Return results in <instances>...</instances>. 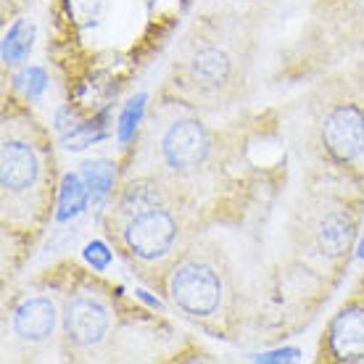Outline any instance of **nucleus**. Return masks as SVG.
<instances>
[{"label":"nucleus","instance_id":"1","mask_svg":"<svg viewBox=\"0 0 364 364\" xmlns=\"http://www.w3.org/2000/svg\"><path fill=\"white\" fill-rule=\"evenodd\" d=\"M111 243L151 285L198 240L196 191L156 172H135L114 193L106 217Z\"/></svg>","mask_w":364,"mask_h":364},{"label":"nucleus","instance_id":"2","mask_svg":"<svg viewBox=\"0 0 364 364\" xmlns=\"http://www.w3.org/2000/svg\"><path fill=\"white\" fill-rule=\"evenodd\" d=\"M58 169L48 129L18 100L3 109L0 127V219L16 235H40L53 211Z\"/></svg>","mask_w":364,"mask_h":364},{"label":"nucleus","instance_id":"3","mask_svg":"<svg viewBox=\"0 0 364 364\" xmlns=\"http://www.w3.org/2000/svg\"><path fill=\"white\" fill-rule=\"evenodd\" d=\"M217 159V137L200 111L185 100L164 98L154 109L135 154L137 172H156L196 188Z\"/></svg>","mask_w":364,"mask_h":364},{"label":"nucleus","instance_id":"4","mask_svg":"<svg viewBox=\"0 0 364 364\" xmlns=\"http://www.w3.org/2000/svg\"><path fill=\"white\" fill-rule=\"evenodd\" d=\"M182 317L214 336H230L235 325L237 291L228 259L211 240H196L169 267L159 285Z\"/></svg>","mask_w":364,"mask_h":364},{"label":"nucleus","instance_id":"5","mask_svg":"<svg viewBox=\"0 0 364 364\" xmlns=\"http://www.w3.org/2000/svg\"><path fill=\"white\" fill-rule=\"evenodd\" d=\"M346 169L343 174H325L322 182H311L301 209L299 232L304 248L333 264L348 259L362 222V188L346 180Z\"/></svg>","mask_w":364,"mask_h":364},{"label":"nucleus","instance_id":"6","mask_svg":"<svg viewBox=\"0 0 364 364\" xmlns=\"http://www.w3.org/2000/svg\"><path fill=\"white\" fill-rule=\"evenodd\" d=\"M246 82V61L240 58V46L219 37L193 40L174 66L172 98L185 100L198 111L230 106L240 95Z\"/></svg>","mask_w":364,"mask_h":364},{"label":"nucleus","instance_id":"7","mask_svg":"<svg viewBox=\"0 0 364 364\" xmlns=\"http://www.w3.org/2000/svg\"><path fill=\"white\" fill-rule=\"evenodd\" d=\"M122 325L106 282L80 277L61 293V348L69 359H95L114 343Z\"/></svg>","mask_w":364,"mask_h":364},{"label":"nucleus","instance_id":"8","mask_svg":"<svg viewBox=\"0 0 364 364\" xmlns=\"http://www.w3.org/2000/svg\"><path fill=\"white\" fill-rule=\"evenodd\" d=\"M317 140L328 164L354 166L364 156V103L348 82L338 85L319 109Z\"/></svg>","mask_w":364,"mask_h":364},{"label":"nucleus","instance_id":"9","mask_svg":"<svg viewBox=\"0 0 364 364\" xmlns=\"http://www.w3.org/2000/svg\"><path fill=\"white\" fill-rule=\"evenodd\" d=\"M9 333L24 351H43L61 341V296L53 291H32L11 306Z\"/></svg>","mask_w":364,"mask_h":364},{"label":"nucleus","instance_id":"10","mask_svg":"<svg viewBox=\"0 0 364 364\" xmlns=\"http://www.w3.org/2000/svg\"><path fill=\"white\" fill-rule=\"evenodd\" d=\"M322 354L330 362L346 364L364 359V288L351 296L330 319L322 338Z\"/></svg>","mask_w":364,"mask_h":364},{"label":"nucleus","instance_id":"11","mask_svg":"<svg viewBox=\"0 0 364 364\" xmlns=\"http://www.w3.org/2000/svg\"><path fill=\"white\" fill-rule=\"evenodd\" d=\"M29 50H32V27L27 21H16L3 40V58L9 64H18L27 58Z\"/></svg>","mask_w":364,"mask_h":364},{"label":"nucleus","instance_id":"12","mask_svg":"<svg viewBox=\"0 0 364 364\" xmlns=\"http://www.w3.org/2000/svg\"><path fill=\"white\" fill-rule=\"evenodd\" d=\"M346 82L351 85V90L356 92V98H359V100L364 103V64H359V66L354 69V72L348 74Z\"/></svg>","mask_w":364,"mask_h":364}]
</instances>
